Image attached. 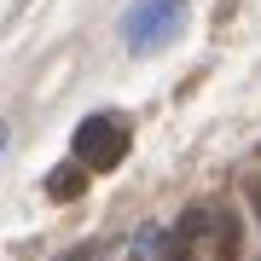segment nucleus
Listing matches in <instances>:
<instances>
[{"mask_svg": "<svg viewBox=\"0 0 261 261\" xmlns=\"http://www.w3.org/2000/svg\"><path fill=\"white\" fill-rule=\"evenodd\" d=\"M180 23H186V0H145V6H134L128 18H122V41H128L134 53H151V47H163V41H174Z\"/></svg>", "mask_w": 261, "mask_h": 261, "instance_id": "1", "label": "nucleus"}, {"mask_svg": "<svg viewBox=\"0 0 261 261\" xmlns=\"http://www.w3.org/2000/svg\"><path fill=\"white\" fill-rule=\"evenodd\" d=\"M128 157V122L122 116H87L75 128V163L82 168H116Z\"/></svg>", "mask_w": 261, "mask_h": 261, "instance_id": "2", "label": "nucleus"}, {"mask_svg": "<svg viewBox=\"0 0 261 261\" xmlns=\"http://www.w3.org/2000/svg\"><path fill=\"white\" fill-rule=\"evenodd\" d=\"M82 192H87V168L75 163V157H70V163H58L53 174H47V197H53V203H75Z\"/></svg>", "mask_w": 261, "mask_h": 261, "instance_id": "3", "label": "nucleus"}, {"mask_svg": "<svg viewBox=\"0 0 261 261\" xmlns=\"http://www.w3.org/2000/svg\"><path fill=\"white\" fill-rule=\"evenodd\" d=\"M53 261H87V250H64V255H53Z\"/></svg>", "mask_w": 261, "mask_h": 261, "instance_id": "4", "label": "nucleus"}, {"mask_svg": "<svg viewBox=\"0 0 261 261\" xmlns=\"http://www.w3.org/2000/svg\"><path fill=\"white\" fill-rule=\"evenodd\" d=\"M168 261H186V244H174V255H168Z\"/></svg>", "mask_w": 261, "mask_h": 261, "instance_id": "5", "label": "nucleus"}, {"mask_svg": "<svg viewBox=\"0 0 261 261\" xmlns=\"http://www.w3.org/2000/svg\"><path fill=\"white\" fill-rule=\"evenodd\" d=\"M0 151H6V122H0Z\"/></svg>", "mask_w": 261, "mask_h": 261, "instance_id": "6", "label": "nucleus"}]
</instances>
